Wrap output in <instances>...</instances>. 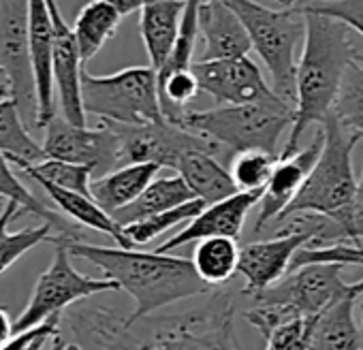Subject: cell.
Returning <instances> with one entry per match:
<instances>
[{"mask_svg": "<svg viewBox=\"0 0 363 350\" xmlns=\"http://www.w3.org/2000/svg\"><path fill=\"white\" fill-rule=\"evenodd\" d=\"M82 350H244L231 293L212 290L208 303L173 316L126 324V316L94 307L75 316Z\"/></svg>", "mask_w": 363, "mask_h": 350, "instance_id": "cell-1", "label": "cell"}, {"mask_svg": "<svg viewBox=\"0 0 363 350\" xmlns=\"http://www.w3.org/2000/svg\"><path fill=\"white\" fill-rule=\"evenodd\" d=\"M62 239L73 256L99 267L103 278L113 280L120 290L133 297L135 307L126 316V324H135L182 299L212 293V286L199 278L193 259L160 254L156 250L94 246L82 242L77 235Z\"/></svg>", "mask_w": 363, "mask_h": 350, "instance_id": "cell-2", "label": "cell"}, {"mask_svg": "<svg viewBox=\"0 0 363 350\" xmlns=\"http://www.w3.org/2000/svg\"><path fill=\"white\" fill-rule=\"evenodd\" d=\"M303 16L306 39L301 58L297 62L295 122L291 126L286 145L278 154L282 158L301 149V139L312 126L325 124L335 105L350 62L361 54L352 30L346 24L310 11H303Z\"/></svg>", "mask_w": 363, "mask_h": 350, "instance_id": "cell-3", "label": "cell"}, {"mask_svg": "<svg viewBox=\"0 0 363 350\" xmlns=\"http://www.w3.org/2000/svg\"><path fill=\"white\" fill-rule=\"evenodd\" d=\"M320 128L325 130L323 152L295 201L274 225H282L301 214L323 216L331 220V244H340L344 242V229L359 186L352 171V152L361 139L344 130L331 115Z\"/></svg>", "mask_w": 363, "mask_h": 350, "instance_id": "cell-4", "label": "cell"}, {"mask_svg": "<svg viewBox=\"0 0 363 350\" xmlns=\"http://www.w3.org/2000/svg\"><path fill=\"white\" fill-rule=\"evenodd\" d=\"M295 122V107L278 94L246 105H220L206 111H186L177 126L193 130L235 154L261 149L276 154L278 141Z\"/></svg>", "mask_w": 363, "mask_h": 350, "instance_id": "cell-5", "label": "cell"}, {"mask_svg": "<svg viewBox=\"0 0 363 350\" xmlns=\"http://www.w3.org/2000/svg\"><path fill=\"white\" fill-rule=\"evenodd\" d=\"M242 20L252 50L263 60L272 90L295 107L297 47L306 39V16L299 7L269 9L257 0H223Z\"/></svg>", "mask_w": 363, "mask_h": 350, "instance_id": "cell-6", "label": "cell"}, {"mask_svg": "<svg viewBox=\"0 0 363 350\" xmlns=\"http://www.w3.org/2000/svg\"><path fill=\"white\" fill-rule=\"evenodd\" d=\"M82 98L86 115H96L107 124L143 126L162 122L156 71L128 67L111 75H82Z\"/></svg>", "mask_w": 363, "mask_h": 350, "instance_id": "cell-7", "label": "cell"}, {"mask_svg": "<svg viewBox=\"0 0 363 350\" xmlns=\"http://www.w3.org/2000/svg\"><path fill=\"white\" fill-rule=\"evenodd\" d=\"M62 237L67 235L58 237L52 265L39 276L28 305L16 318V333L43 324L50 318H60V312L77 301L120 290L113 280L79 273L73 265V254L69 252Z\"/></svg>", "mask_w": 363, "mask_h": 350, "instance_id": "cell-8", "label": "cell"}, {"mask_svg": "<svg viewBox=\"0 0 363 350\" xmlns=\"http://www.w3.org/2000/svg\"><path fill=\"white\" fill-rule=\"evenodd\" d=\"M291 220L293 222L284 227L276 237L242 246L238 267V273L246 280L242 295L257 297L259 293L278 284L291 271L295 254L306 246H316L327 227V218L323 216L301 214Z\"/></svg>", "mask_w": 363, "mask_h": 350, "instance_id": "cell-9", "label": "cell"}, {"mask_svg": "<svg viewBox=\"0 0 363 350\" xmlns=\"http://www.w3.org/2000/svg\"><path fill=\"white\" fill-rule=\"evenodd\" d=\"M350 284L344 278V265L314 263L289 271L278 284L252 297L257 303L282 305L299 316L316 318L333 303L352 297Z\"/></svg>", "mask_w": 363, "mask_h": 350, "instance_id": "cell-10", "label": "cell"}, {"mask_svg": "<svg viewBox=\"0 0 363 350\" xmlns=\"http://www.w3.org/2000/svg\"><path fill=\"white\" fill-rule=\"evenodd\" d=\"M120 137V158L118 166L152 162L169 169H177L179 162L197 152H218V143L186 130L167 120L143 124V126H118L113 124Z\"/></svg>", "mask_w": 363, "mask_h": 350, "instance_id": "cell-11", "label": "cell"}, {"mask_svg": "<svg viewBox=\"0 0 363 350\" xmlns=\"http://www.w3.org/2000/svg\"><path fill=\"white\" fill-rule=\"evenodd\" d=\"M0 69L9 75L11 98L22 118L37 120V88L30 58L28 0H0Z\"/></svg>", "mask_w": 363, "mask_h": 350, "instance_id": "cell-12", "label": "cell"}, {"mask_svg": "<svg viewBox=\"0 0 363 350\" xmlns=\"http://www.w3.org/2000/svg\"><path fill=\"white\" fill-rule=\"evenodd\" d=\"M45 158L86 164L94 171V180L118 169L120 137L113 124H99L96 128L75 126L62 115H56L45 126V139L41 143Z\"/></svg>", "mask_w": 363, "mask_h": 350, "instance_id": "cell-13", "label": "cell"}, {"mask_svg": "<svg viewBox=\"0 0 363 350\" xmlns=\"http://www.w3.org/2000/svg\"><path fill=\"white\" fill-rule=\"evenodd\" d=\"M193 73L201 92L210 94L218 107L246 105L276 96L261 69L248 56L229 60H197L193 62Z\"/></svg>", "mask_w": 363, "mask_h": 350, "instance_id": "cell-14", "label": "cell"}, {"mask_svg": "<svg viewBox=\"0 0 363 350\" xmlns=\"http://www.w3.org/2000/svg\"><path fill=\"white\" fill-rule=\"evenodd\" d=\"M54 22V47H52V73L54 88L58 92L60 115L75 126H86V109L82 98L84 60L73 28L65 22L56 0H48Z\"/></svg>", "mask_w": 363, "mask_h": 350, "instance_id": "cell-15", "label": "cell"}, {"mask_svg": "<svg viewBox=\"0 0 363 350\" xmlns=\"http://www.w3.org/2000/svg\"><path fill=\"white\" fill-rule=\"evenodd\" d=\"M323 145H325V130L318 126V130L314 132L312 141L306 147L284 158L278 156V164L263 191L261 212L255 222V233H261L269 222H276L286 212V208L295 201V197L303 188L312 166L316 164L323 152Z\"/></svg>", "mask_w": 363, "mask_h": 350, "instance_id": "cell-16", "label": "cell"}, {"mask_svg": "<svg viewBox=\"0 0 363 350\" xmlns=\"http://www.w3.org/2000/svg\"><path fill=\"white\" fill-rule=\"evenodd\" d=\"M261 199H263V193H238L225 201L206 205V210L197 218H193L184 229H179L171 239L158 246L156 252L169 254L179 246H189L193 242H203L210 237L235 239L242 233L250 210L257 203H261Z\"/></svg>", "mask_w": 363, "mask_h": 350, "instance_id": "cell-17", "label": "cell"}, {"mask_svg": "<svg viewBox=\"0 0 363 350\" xmlns=\"http://www.w3.org/2000/svg\"><path fill=\"white\" fill-rule=\"evenodd\" d=\"M30 20V58L37 88V128H45L56 118L54 103V73H52V47H54V22L48 0H28Z\"/></svg>", "mask_w": 363, "mask_h": 350, "instance_id": "cell-18", "label": "cell"}, {"mask_svg": "<svg viewBox=\"0 0 363 350\" xmlns=\"http://www.w3.org/2000/svg\"><path fill=\"white\" fill-rule=\"evenodd\" d=\"M199 37L203 39V54L199 60L244 58L252 50L242 20L223 0H203L201 3Z\"/></svg>", "mask_w": 363, "mask_h": 350, "instance_id": "cell-19", "label": "cell"}, {"mask_svg": "<svg viewBox=\"0 0 363 350\" xmlns=\"http://www.w3.org/2000/svg\"><path fill=\"white\" fill-rule=\"evenodd\" d=\"M244 318L265 337V350H310L316 318L299 316L282 305L267 303H257L246 310Z\"/></svg>", "mask_w": 363, "mask_h": 350, "instance_id": "cell-20", "label": "cell"}, {"mask_svg": "<svg viewBox=\"0 0 363 350\" xmlns=\"http://www.w3.org/2000/svg\"><path fill=\"white\" fill-rule=\"evenodd\" d=\"M184 7L186 3H179V0H158V3H147L139 11V33L150 58V67L156 71V75L162 71L173 52Z\"/></svg>", "mask_w": 363, "mask_h": 350, "instance_id": "cell-21", "label": "cell"}, {"mask_svg": "<svg viewBox=\"0 0 363 350\" xmlns=\"http://www.w3.org/2000/svg\"><path fill=\"white\" fill-rule=\"evenodd\" d=\"M158 171L160 166L152 162L118 166L103 178L92 180V199L113 216L143 195V191L158 178Z\"/></svg>", "mask_w": 363, "mask_h": 350, "instance_id": "cell-22", "label": "cell"}, {"mask_svg": "<svg viewBox=\"0 0 363 350\" xmlns=\"http://www.w3.org/2000/svg\"><path fill=\"white\" fill-rule=\"evenodd\" d=\"M175 171L184 180L193 197L203 201L206 205L225 201L240 193L233 182L231 171L216 160V154L210 152L191 154L179 162Z\"/></svg>", "mask_w": 363, "mask_h": 350, "instance_id": "cell-23", "label": "cell"}, {"mask_svg": "<svg viewBox=\"0 0 363 350\" xmlns=\"http://www.w3.org/2000/svg\"><path fill=\"white\" fill-rule=\"evenodd\" d=\"M33 182L52 199V203L65 216H69L77 225L111 237L116 242V246H120V248H133L130 242L124 237V229L92 197H86V195H79V193H71V191H62V188H58L54 184L43 182V180H33Z\"/></svg>", "mask_w": 363, "mask_h": 350, "instance_id": "cell-24", "label": "cell"}, {"mask_svg": "<svg viewBox=\"0 0 363 350\" xmlns=\"http://www.w3.org/2000/svg\"><path fill=\"white\" fill-rule=\"evenodd\" d=\"M354 297H346L316 316L310 350H361L363 329L354 316Z\"/></svg>", "mask_w": 363, "mask_h": 350, "instance_id": "cell-25", "label": "cell"}, {"mask_svg": "<svg viewBox=\"0 0 363 350\" xmlns=\"http://www.w3.org/2000/svg\"><path fill=\"white\" fill-rule=\"evenodd\" d=\"M193 199H195L193 193L189 191V186L184 184V180H182L179 175H171V178H156L143 191V195L137 201H133L124 210L116 212L113 220L120 227H128V225L147 220L152 216H158L162 212L175 210V208L184 205Z\"/></svg>", "mask_w": 363, "mask_h": 350, "instance_id": "cell-26", "label": "cell"}, {"mask_svg": "<svg viewBox=\"0 0 363 350\" xmlns=\"http://www.w3.org/2000/svg\"><path fill=\"white\" fill-rule=\"evenodd\" d=\"M22 205L16 201H7L3 212H0V273L7 271L16 261H20L26 252L41 246L43 242L56 244L62 235L56 227L43 222L41 227L22 229V231H9L11 222L22 216Z\"/></svg>", "mask_w": 363, "mask_h": 350, "instance_id": "cell-27", "label": "cell"}, {"mask_svg": "<svg viewBox=\"0 0 363 350\" xmlns=\"http://www.w3.org/2000/svg\"><path fill=\"white\" fill-rule=\"evenodd\" d=\"M122 22V16L105 0H92L88 3L75 18L73 33L79 45V54L84 64L92 60L105 43L118 33V26Z\"/></svg>", "mask_w": 363, "mask_h": 350, "instance_id": "cell-28", "label": "cell"}, {"mask_svg": "<svg viewBox=\"0 0 363 350\" xmlns=\"http://www.w3.org/2000/svg\"><path fill=\"white\" fill-rule=\"evenodd\" d=\"M0 152L7 154L11 164H37L45 160L41 143H37L13 98H0Z\"/></svg>", "mask_w": 363, "mask_h": 350, "instance_id": "cell-29", "label": "cell"}, {"mask_svg": "<svg viewBox=\"0 0 363 350\" xmlns=\"http://www.w3.org/2000/svg\"><path fill=\"white\" fill-rule=\"evenodd\" d=\"M242 246H238L231 237H210L199 242L193 252V265L199 278L208 286H223L227 284L240 267Z\"/></svg>", "mask_w": 363, "mask_h": 350, "instance_id": "cell-30", "label": "cell"}, {"mask_svg": "<svg viewBox=\"0 0 363 350\" xmlns=\"http://www.w3.org/2000/svg\"><path fill=\"white\" fill-rule=\"evenodd\" d=\"M329 115L363 141V52L350 62Z\"/></svg>", "mask_w": 363, "mask_h": 350, "instance_id": "cell-31", "label": "cell"}, {"mask_svg": "<svg viewBox=\"0 0 363 350\" xmlns=\"http://www.w3.org/2000/svg\"><path fill=\"white\" fill-rule=\"evenodd\" d=\"M24 175H28L30 180H43L48 184H54L62 191L79 193L86 197H92V180L94 171L86 164H75V162H65V160H54L45 158L37 164H26L20 162L16 164Z\"/></svg>", "mask_w": 363, "mask_h": 350, "instance_id": "cell-32", "label": "cell"}, {"mask_svg": "<svg viewBox=\"0 0 363 350\" xmlns=\"http://www.w3.org/2000/svg\"><path fill=\"white\" fill-rule=\"evenodd\" d=\"M0 199H5V201H16L18 205H22L24 212H30L35 216H39L43 222L56 227L62 235H75L71 231V227L56 214L52 212L41 199H37L33 195V191H28L20 178L16 175V171L11 169V160L7 158V154L0 152Z\"/></svg>", "mask_w": 363, "mask_h": 350, "instance_id": "cell-33", "label": "cell"}, {"mask_svg": "<svg viewBox=\"0 0 363 350\" xmlns=\"http://www.w3.org/2000/svg\"><path fill=\"white\" fill-rule=\"evenodd\" d=\"M203 210H206V203L199 201V199H193V201L179 205L175 210L162 212L158 216H152L147 220H141V222H135V225H128V227H122L124 229V237L130 242L133 248L145 246V244L154 242L156 237H160L162 233H167V231H171L175 227L189 225Z\"/></svg>", "mask_w": 363, "mask_h": 350, "instance_id": "cell-34", "label": "cell"}, {"mask_svg": "<svg viewBox=\"0 0 363 350\" xmlns=\"http://www.w3.org/2000/svg\"><path fill=\"white\" fill-rule=\"evenodd\" d=\"M278 164V154L248 149L233 156L231 175L240 193H263Z\"/></svg>", "mask_w": 363, "mask_h": 350, "instance_id": "cell-35", "label": "cell"}, {"mask_svg": "<svg viewBox=\"0 0 363 350\" xmlns=\"http://www.w3.org/2000/svg\"><path fill=\"white\" fill-rule=\"evenodd\" d=\"M314 263H337V265H363V246L354 244H329V246H306L301 248L293 263L291 271L303 265H314ZM350 293L354 299L363 297V280L350 284Z\"/></svg>", "mask_w": 363, "mask_h": 350, "instance_id": "cell-36", "label": "cell"}, {"mask_svg": "<svg viewBox=\"0 0 363 350\" xmlns=\"http://www.w3.org/2000/svg\"><path fill=\"white\" fill-rule=\"evenodd\" d=\"M299 7L310 13L337 20L363 37V0H327V3L323 0V3H306Z\"/></svg>", "mask_w": 363, "mask_h": 350, "instance_id": "cell-37", "label": "cell"}, {"mask_svg": "<svg viewBox=\"0 0 363 350\" xmlns=\"http://www.w3.org/2000/svg\"><path fill=\"white\" fill-rule=\"evenodd\" d=\"M58 337H60V318H50L43 324L13 333V337L0 350H41L45 341Z\"/></svg>", "mask_w": 363, "mask_h": 350, "instance_id": "cell-38", "label": "cell"}, {"mask_svg": "<svg viewBox=\"0 0 363 350\" xmlns=\"http://www.w3.org/2000/svg\"><path fill=\"white\" fill-rule=\"evenodd\" d=\"M350 242L354 246H361L363 242V171H361V180L357 186V195L350 208V216L344 229V244Z\"/></svg>", "mask_w": 363, "mask_h": 350, "instance_id": "cell-39", "label": "cell"}, {"mask_svg": "<svg viewBox=\"0 0 363 350\" xmlns=\"http://www.w3.org/2000/svg\"><path fill=\"white\" fill-rule=\"evenodd\" d=\"M105 3H109L122 18H126L135 11H141L145 7V0H105Z\"/></svg>", "mask_w": 363, "mask_h": 350, "instance_id": "cell-40", "label": "cell"}, {"mask_svg": "<svg viewBox=\"0 0 363 350\" xmlns=\"http://www.w3.org/2000/svg\"><path fill=\"white\" fill-rule=\"evenodd\" d=\"M16 333V320H11L9 312L0 307V348H3Z\"/></svg>", "mask_w": 363, "mask_h": 350, "instance_id": "cell-41", "label": "cell"}, {"mask_svg": "<svg viewBox=\"0 0 363 350\" xmlns=\"http://www.w3.org/2000/svg\"><path fill=\"white\" fill-rule=\"evenodd\" d=\"M0 98H11V81L3 69H0Z\"/></svg>", "mask_w": 363, "mask_h": 350, "instance_id": "cell-42", "label": "cell"}, {"mask_svg": "<svg viewBox=\"0 0 363 350\" xmlns=\"http://www.w3.org/2000/svg\"><path fill=\"white\" fill-rule=\"evenodd\" d=\"M282 7H297L299 3H306V0H276Z\"/></svg>", "mask_w": 363, "mask_h": 350, "instance_id": "cell-43", "label": "cell"}, {"mask_svg": "<svg viewBox=\"0 0 363 350\" xmlns=\"http://www.w3.org/2000/svg\"><path fill=\"white\" fill-rule=\"evenodd\" d=\"M62 350H82L77 344H67V346H62Z\"/></svg>", "mask_w": 363, "mask_h": 350, "instance_id": "cell-44", "label": "cell"}, {"mask_svg": "<svg viewBox=\"0 0 363 350\" xmlns=\"http://www.w3.org/2000/svg\"><path fill=\"white\" fill-rule=\"evenodd\" d=\"M5 203H7L5 199H0V212H3V208H5Z\"/></svg>", "mask_w": 363, "mask_h": 350, "instance_id": "cell-45", "label": "cell"}, {"mask_svg": "<svg viewBox=\"0 0 363 350\" xmlns=\"http://www.w3.org/2000/svg\"><path fill=\"white\" fill-rule=\"evenodd\" d=\"M60 350H62V348H60Z\"/></svg>", "mask_w": 363, "mask_h": 350, "instance_id": "cell-46", "label": "cell"}]
</instances>
